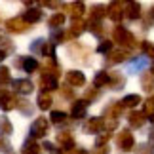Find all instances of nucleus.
Segmentation results:
<instances>
[{
	"label": "nucleus",
	"instance_id": "6e6552de",
	"mask_svg": "<svg viewBox=\"0 0 154 154\" xmlns=\"http://www.w3.org/2000/svg\"><path fill=\"white\" fill-rule=\"evenodd\" d=\"M101 128H103V118H99V116H91V118H88L86 124H84V133H99L101 131Z\"/></svg>",
	"mask_w": 154,
	"mask_h": 154
},
{
	"label": "nucleus",
	"instance_id": "7c9ffc66",
	"mask_svg": "<svg viewBox=\"0 0 154 154\" xmlns=\"http://www.w3.org/2000/svg\"><path fill=\"white\" fill-rule=\"evenodd\" d=\"M42 55H46L48 59H53V55H55V44L53 42H44V46H42Z\"/></svg>",
	"mask_w": 154,
	"mask_h": 154
},
{
	"label": "nucleus",
	"instance_id": "3c124183",
	"mask_svg": "<svg viewBox=\"0 0 154 154\" xmlns=\"http://www.w3.org/2000/svg\"><path fill=\"white\" fill-rule=\"evenodd\" d=\"M150 70H152V72H150V74H152V76H154V65H152V69H150Z\"/></svg>",
	"mask_w": 154,
	"mask_h": 154
},
{
	"label": "nucleus",
	"instance_id": "6e6d98bb",
	"mask_svg": "<svg viewBox=\"0 0 154 154\" xmlns=\"http://www.w3.org/2000/svg\"><path fill=\"white\" fill-rule=\"evenodd\" d=\"M8 154H14V152H8Z\"/></svg>",
	"mask_w": 154,
	"mask_h": 154
},
{
	"label": "nucleus",
	"instance_id": "6ab92c4d",
	"mask_svg": "<svg viewBox=\"0 0 154 154\" xmlns=\"http://www.w3.org/2000/svg\"><path fill=\"white\" fill-rule=\"evenodd\" d=\"M126 59H129V51L120 48L116 51H110L109 57H106V61H109V63H122V61H126Z\"/></svg>",
	"mask_w": 154,
	"mask_h": 154
},
{
	"label": "nucleus",
	"instance_id": "ddd939ff",
	"mask_svg": "<svg viewBox=\"0 0 154 154\" xmlns=\"http://www.w3.org/2000/svg\"><path fill=\"white\" fill-rule=\"evenodd\" d=\"M21 154H42V146L34 139H27L21 146Z\"/></svg>",
	"mask_w": 154,
	"mask_h": 154
},
{
	"label": "nucleus",
	"instance_id": "0eeeda50",
	"mask_svg": "<svg viewBox=\"0 0 154 154\" xmlns=\"http://www.w3.org/2000/svg\"><path fill=\"white\" fill-rule=\"evenodd\" d=\"M124 8H126V2H112L109 8H106V15H109L116 25H120V19L124 15Z\"/></svg>",
	"mask_w": 154,
	"mask_h": 154
},
{
	"label": "nucleus",
	"instance_id": "dca6fc26",
	"mask_svg": "<svg viewBox=\"0 0 154 154\" xmlns=\"http://www.w3.org/2000/svg\"><path fill=\"white\" fill-rule=\"evenodd\" d=\"M122 110H124V106H122V105H116V103H112V105H109V106L105 109L103 116L106 118V120H118V116L122 114Z\"/></svg>",
	"mask_w": 154,
	"mask_h": 154
},
{
	"label": "nucleus",
	"instance_id": "c85d7f7f",
	"mask_svg": "<svg viewBox=\"0 0 154 154\" xmlns=\"http://www.w3.org/2000/svg\"><path fill=\"white\" fill-rule=\"evenodd\" d=\"M48 25L51 29H59L61 25H65V14H53L48 19Z\"/></svg>",
	"mask_w": 154,
	"mask_h": 154
},
{
	"label": "nucleus",
	"instance_id": "a18cd8bd",
	"mask_svg": "<svg viewBox=\"0 0 154 154\" xmlns=\"http://www.w3.org/2000/svg\"><path fill=\"white\" fill-rule=\"evenodd\" d=\"M0 150H10V143L4 137H0Z\"/></svg>",
	"mask_w": 154,
	"mask_h": 154
},
{
	"label": "nucleus",
	"instance_id": "423d86ee",
	"mask_svg": "<svg viewBox=\"0 0 154 154\" xmlns=\"http://www.w3.org/2000/svg\"><path fill=\"white\" fill-rule=\"evenodd\" d=\"M65 80H67V86L70 88H80L86 84V74L82 72V70H69L67 74H65Z\"/></svg>",
	"mask_w": 154,
	"mask_h": 154
},
{
	"label": "nucleus",
	"instance_id": "5fc2aeb1",
	"mask_svg": "<svg viewBox=\"0 0 154 154\" xmlns=\"http://www.w3.org/2000/svg\"><path fill=\"white\" fill-rule=\"evenodd\" d=\"M0 42H2V36H0Z\"/></svg>",
	"mask_w": 154,
	"mask_h": 154
},
{
	"label": "nucleus",
	"instance_id": "4468645a",
	"mask_svg": "<svg viewBox=\"0 0 154 154\" xmlns=\"http://www.w3.org/2000/svg\"><path fill=\"white\" fill-rule=\"evenodd\" d=\"M40 88H42V91H51V90H55L57 88V78H53V76H50V74H42L40 76Z\"/></svg>",
	"mask_w": 154,
	"mask_h": 154
},
{
	"label": "nucleus",
	"instance_id": "603ef678",
	"mask_svg": "<svg viewBox=\"0 0 154 154\" xmlns=\"http://www.w3.org/2000/svg\"><path fill=\"white\" fill-rule=\"evenodd\" d=\"M150 139H152V141H154V133H152V135H150Z\"/></svg>",
	"mask_w": 154,
	"mask_h": 154
},
{
	"label": "nucleus",
	"instance_id": "8fccbe9b",
	"mask_svg": "<svg viewBox=\"0 0 154 154\" xmlns=\"http://www.w3.org/2000/svg\"><path fill=\"white\" fill-rule=\"evenodd\" d=\"M4 59H6V51H2V50H0V63H2Z\"/></svg>",
	"mask_w": 154,
	"mask_h": 154
},
{
	"label": "nucleus",
	"instance_id": "cd10ccee",
	"mask_svg": "<svg viewBox=\"0 0 154 154\" xmlns=\"http://www.w3.org/2000/svg\"><path fill=\"white\" fill-rule=\"evenodd\" d=\"M141 88H143L145 91H152L154 90V76L145 72L143 76H141Z\"/></svg>",
	"mask_w": 154,
	"mask_h": 154
},
{
	"label": "nucleus",
	"instance_id": "f8f14e48",
	"mask_svg": "<svg viewBox=\"0 0 154 154\" xmlns=\"http://www.w3.org/2000/svg\"><path fill=\"white\" fill-rule=\"evenodd\" d=\"M15 65L19 67L21 65V69L25 70V72H34V70L38 69V61L34 57H21V59H17Z\"/></svg>",
	"mask_w": 154,
	"mask_h": 154
},
{
	"label": "nucleus",
	"instance_id": "49530a36",
	"mask_svg": "<svg viewBox=\"0 0 154 154\" xmlns=\"http://www.w3.org/2000/svg\"><path fill=\"white\" fill-rule=\"evenodd\" d=\"M42 146H44V149H46V150H48V152H51V154H53V152H55V154H57V149H55V146H53L51 143H44Z\"/></svg>",
	"mask_w": 154,
	"mask_h": 154
},
{
	"label": "nucleus",
	"instance_id": "20e7f679",
	"mask_svg": "<svg viewBox=\"0 0 154 154\" xmlns=\"http://www.w3.org/2000/svg\"><path fill=\"white\" fill-rule=\"evenodd\" d=\"M6 29H8L10 32L21 34V32H27L29 29H31V25H29V23H25V19H23V17H11V19L6 21Z\"/></svg>",
	"mask_w": 154,
	"mask_h": 154
},
{
	"label": "nucleus",
	"instance_id": "a878e982",
	"mask_svg": "<svg viewBox=\"0 0 154 154\" xmlns=\"http://www.w3.org/2000/svg\"><path fill=\"white\" fill-rule=\"evenodd\" d=\"M109 86L116 88V90H120V88H124V82H126V78H124V74L120 72H109Z\"/></svg>",
	"mask_w": 154,
	"mask_h": 154
},
{
	"label": "nucleus",
	"instance_id": "5701e85b",
	"mask_svg": "<svg viewBox=\"0 0 154 154\" xmlns=\"http://www.w3.org/2000/svg\"><path fill=\"white\" fill-rule=\"evenodd\" d=\"M67 8H69V14L72 15L74 19H82V15H84V11H86V6L82 2H72V4H69Z\"/></svg>",
	"mask_w": 154,
	"mask_h": 154
},
{
	"label": "nucleus",
	"instance_id": "72a5a7b5",
	"mask_svg": "<svg viewBox=\"0 0 154 154\" xmlns=\"http://www.w3.org/2000/svg\"><path fill=\"white\" fill-rule=\"evenodd\" d=\"M112 40H101V42H99V46H97V51L99 53H110L112 51Z\"/></svg>",
	"mask_w": 154,
	"mask_h": 154
},
{
	"label": "nucleus",
	"instance_id": "c03bdc74",
	"mask_svg": "<svg viewBox=\"0 0 154 154\" xmlns=\"http://www.w3.org/2000/svg\"><path fill=\"white\" fill-rule=\"evenodd\" d=\"M95 97H97V90H88V91H86V97H84V99H86L88 103H90V99H95Z\"/></svg>",
	"mask_w": 154,
	"mask_h": 154
},
{
	"label": "nucleus",
	"instance_id": "9b49d317",
	"mask_svg": "<svg viewBox=\"0 0 154 154\" xmlns=\"http://www.w3.org/2000/svg\"><path fill=\"white\" fill-rule=\"evenodd\" d=\"M14 86H15V91H19L21 95H29V93L34 91V84L31 80H25V78L14 80Z\"/></svg>",
	"mask_w": 154,
	"mask_h": 154
},
{
	"label": "nucleus",
	"instance_id": "f257e3e1",
	"mask_svg": "<svg viewBox=\"0 0 154 154\" xmlns=\"http://www.w3.org/2000/svg\"><path fill=\"white\" fill-rule=\"evenodd\" d=\"M112 34H114V40L122 46V50H128V48L133 50V48H137V46H139L137 38H135V34L129 32L128 29L122 27V25H116L114 31H112Z\"/></svg>",
	"mask_w": 154,
	"mask_h": 154
},
{
	"label": "nucleus",
	"instance_id": "c9c22d12",
	"mask_svg": "<svg viewBox=\"0 0 154 154\" xmlns=\"http://www.w3.org/2000/svg\"><path fill=\"white\" fill-rule=\"evenodd\" d=\"M145 116H149V118H152L154 116V97H149L145 101V112H143Z\"/></svg>",
	"mask_w": 154,
	"mask_h": 154
},
{
	"label": "nucleus",
	"instance_id": "9d476101",
	"mask_svg": "<svg viewBox=\"0 0 154 154\" xmlns=\"http://www.w3.org/2000/svg\"><path fill=\"white\" fill-rule=\"evenodd\" d=\"M88 103L86 99H78V101L72 103V109H70V114H72V118H84L86 112H88Z\"/></svg>",
	"mask_w": 154,
	"mask_h": 154
},
{
	"label": "nucleus",
	"instance_id": "412c9836",
	"mask_svg": "<svg viewBox=\"0 0 154 154\" xmlns=\"http://www.w3.org/2000/svg\"><path fill=\"white\" fill-rule=\"evenodd\" d=\"M124 15H126L128 19H137V17L141 15V6H139V2H129V4H126Z\"/></svg>",
	"mask_w": 154,
	"mask_h": 154
},
{
	"label": "nucleus",
	"instance_id": "ea45409f",
	"mask_svg": "<svg viewBox=\"0 0 154 154\" xmlns=\"http://www.w3.org/2000/svg\"><path fill=\"white\" fill-rule=\"evenodd\" d=\"M103 126L106 128V133H110L112 129L118 128V120H103Z\"/></svg>",
	"mask_w": 154,
	"mask_h": 154
},
{
	"label": "nucleus",
	"instance_id": "bb28decb",
	"mask_svg": "<svg viewBox=\"0 0 154 154\" xmlns=\"http://www.w3.org/2000/svg\"><path fill=\"white\" fill-rule=\"evenodd\" d=\"M109 72L106 70H99L95 74V78H93V86L95 88H103V86H109Z\"/></svg>",
	"mask_w": 154,
	"mask_h": 154
},
{
	"label": "nucleus",
	"instance_id": "393cba45",
	"mask_svg": "<svg viewBox=\"0 0 154 154\" xmlns=\"http://www.w3.org/2000/svg\"><path fill=\"white\" fill-rule=\"evenodd\" d=\"M106 15V8L105 6H93V8L90 10V21H99L101 23V19Z\"/></svg>",
	"mask_w": 154,
	"mask_h": 154
},
{
	"label": "nucleus",
	"instance_id": "f3484780",
	"mask_svg": "<svg viewBox=\"0 0 154 154\" xmlns=\"http://www.w3.org/2000/svg\"><path fill=\"white\" fill-rule=\"evenodd\" d=\"M21 17L25 19V23L32 25V23H38L40 19H42V10H38V8H31V10H27Z\"/></svg>",
	"mask_w": 154,
	"mask_h": 154
},
{
	"label": "nucleus",
	"instance_id": "58836bf2",
	"mask_svg": "<svg viewBox=\"0 0 154 154\" xmlns=\"http://www.w3.org/2000/svg\"><path fill=\"white\" fill-rule=\"evenodd\" d=\"M141 48H143V51H145L149 57L154 59V44H150V42H143V44H141Z\"/></svg>",
	"mask_w": 154,
	"mask_h": 154
},
{
	"label": "nucleus",
	"instance_id": "de8ad7c7",
	"mask_svg": "<svg viewBox=\"0 0 154 154\" xmlns=\"http://www.w3.org/2000/svg\"><path fill=\"white\" fill-rule=\"evenodd\" d=\"M67 154H88V152H86L84 149H76V146H74V149H72V150H69Z\"/></svg>",
	"mask_w": 154,
	"mask_h": 154
},
{
	"label": "nucleus",
	"instance_id": "7ed1b4c3",
	"mask_svg": "<svg viewBox=\"0 0 154 154\" xmlns=\"http://www.w3.org/2000/svg\"><path fill=\"white\" fill-rule=\"evenodd\" d=\"M50 131V122L46 120L44 116L36 118L32 124H31V139H40V137H46V133Z\"/></svg>",
	"mask_w": 154,
	"mask_h": 154
},
{
	"label": "nucleus",
	"instance_id": "473e14b6",
	"mask_svg": "<svg viewBox=\"0 0 154 154\" xmlns=\"http://www.w3.org/2000/svg\"><path fill=\"white\" fill-rule=\"evenodd\" d=\"M86 29H90L95 36H101V34H103V23H99V21H90L86 25Z\"/></svg>",
	"mask_w": 154,
	"mask_h": 154
},
{
	"label": "nucleus",
	"instance_id": "37998d69",
	"mask_svg": "<svg viewBox=\"0 0 154 154\" xmlns=\"http://www.w3.org/2000/svg\"><path fill=\"white\" fill-rule=\"evenodd\" d=\"M61 93H63V97H67V99H72L74 95H72V90H70L69 86H65L63 90H61Z\"/></svg>",
	"mask_w": 154,
	"mask_h": 154
},
{
	"label": "nucleus",
	"instance_id": "09e8293b",
	"mask_svg": "<svg viewBox=\"0 0 154 154\" xmlns=\"http://www.w3.org/2000/svg\"><path fill=\"white\" fill-rule=\"evenodd\" d=\"M95 154H109V146H101V149H97Z\"/></svg>",
	"mask_w": 154,
	"mask_h": 154
},
{
	"label": "nucleus",
	"instance_id": "2eb2a0df",
	"mask_svg": "<svg viewBox=\"0 0 154 154\" xmlns=\"http://www.w3.org/2000/svg\"><path fill=\"white\" fill-rule=\"evenodd\" d=\"M42 74H50V76H53V78H57V76L61 74V69H59V65L55 63V59H48V61L44 63Z\"/></svg>",
	"mask_w": 154,
	"mask_h": 154
},
{
	"label": "nucleus",
	"instance_id": "f704fd0d",
	"mask_svg": "<svg viewBox=\"0 0 154 154\" xmlns=\"http://www.w3.org/2000/svg\"><path fill=\"white\" fill-rule=\"evenodd\" d=\"M51 122L53 124H65L67 122V114L61 112V110H53L51 112Z\"/></svg>",
	"mask_w": 154,
	"mask_h": 154
},
{
	"label": "nucleus",
	"instance_id": "864d4df0",
	"mask_svg": "<svg viewBox=\"0 0 154 154\" xmlns=\"http://www.w3.org/2000/svg\"><path fill=\"white\" fill-rule=\"evenodd\" d=\"M150 122H152V124H154V116H152V118H150Z\"/></svg>",
	"mask_w": 154,
	"mask_h": 154
},
{
	"label": "nucleus",
	"instance_id": "79ce46f5",
	"mask_svg": "<svg viewBox=\"0 0 154 154\" xmlns=\"http://www.w3.org/2000/svg\"><path fill=\"white\" fill-rule=\"evenodd\" d=\"M42 46H44V40L40 38V40H36V42L31 44V50H32V51H42Z\"/></svg>",
	"mask_w": 154,
	"mask_h": 154
},
{
	"label": "nucleus",
	"instance_id": "a19ab883",
	"mask_svg": "<svg viewBox=\"0 0 154 154\" xmlns=\"http://www.w3.org/2000/svg\"><path fill=\"white\" fill-rule=\"evenodd\" d=\"M135 154H152V146L150 145H141L139 149H135Z\"/></svg>",
	"mask_w": 154,
	"mask_h": 154
},
{
	"label": "nucleus",
	"instance_id": "2f4dec72",
	"mask_svg": "<svg viewBox=\"0 0 154 154\" xmlns=\"http://www.w3.org/2000/svg\"><path fill=\"white\" fill-rule=\"evenodd\" d=\"M11 82V74L8 67H0V86H8Z\"/></svg>",
	"mask_w": 154,
	"mask_h": 154
},
{
	"label": "nucleus",
	"instance_id": "f03ea898",
	"mask_svg": "<svg viewBox=\"0 0 154 154\" xmlns=\"http://www.w3.org/2000/svg\"><path fill=\"white\" fill-rule=\"evenodd\" d=\"M116 146L124 152H129L131 149H135V139H133V133L129 129H120L116 133Z\"/></svg>",
	"mask_w": 154,
	"mask_h": 154
},
{
	"label": "nucleus",
	"instance_id": "4be33fe9",
	"mask_svg": "<svg viewBox=\"0 0 154 154\" xmlns=\"http://www.w3.org/2000/svg\"><path fill=\"white\" fill-rule=\"evenodd\" d=\"M128 122H129L131 128H143L145 122H146V116L143 112H131V114L128 116Z\"/></svg>",
	"mask_w": 154,
	"mask_h": 154
},
{
	"label": "nucleus",
	"instance_id": "c756f323",
	"mask_svg": "<svg viewBox=\"0 0 154 154\" xmlns=\"http://www.w3.org/2000/svg\"><path fill=\"white\" fill-rule=\"evenodd\" d=\"M11 131H14V126H11L10 118L2 116V118H0V133H2V135H10Z\"/></svg>",
	"mask_w": 154,
	"mask_h": 154
},
{
	"label": "nucleus",
	"instance_id": "aec40b11",
	"mask_svg": "<svg viewBox=\"0 0 154 154\" xmlns=\"http://www.w3.org/2000/svg\"><path fill=\"white\" fill-rule=\"evenodd\" d=\"M86 31V23L82 21V19H72V23H70V29H69V36H80L82 32Z\"/></svg>",
	"mask_w": 154,
	"mask_h": 154
},
{
	"label": "nucleus",
	"instance_id": "4c0bfd02",
	"mask_svg": "<svg viewBox=\"0 0 154 154\" xmlns=\"http://www.w3.org/2000/svg\"><path fill=\"white\" fill-rule=\"evenodd\" d=\"M109 139H110V133H103V135H99L97 141H95V146H97V149H101V146H105L106 143H109Z\"/></svg>",
	"mask_w": 154,
	"mask_h": 154
},
{
	"label": "nucleus",
	"instance_id": "e433bc0d",
	"mask_svg": "<svg viewBox=\"0 0 154 154\" xmlns=\"http://www.w3.org/2000/svg\"><path fill=\"white\" fill-rule=\"evenodd\" d=\"M17 109H19L23 114H31L32 112V106L29 101H25V99H21V101H17Z\"/></svg>",
	"mask_w": 154,
	"mask_h": 154
},
{
	"label": "nucleus",
	"instance_id": "39448f33",
	"mask_svg": "<svg viewBox=\"0 0 154 154\" xmlns=\"http://www.w3.org/2000/svg\"><path fill=\"white\" fill-rule=\"evenodd\" d=\"M17 99L11 91H6V90H0V109L2 110H14V109H17Z\"/></svg>",
	"mask_w": 154,
	"mask_h": 154
},
{
	"label": "nucleus",
	"instance_id": "1a4fd4ad",
	"mask_svg": "<svg viewBox=\"0 0 154 154\" xmlns=\"http://www.w3.org/2000/svg\"><path fill=\"white\" fill-rule=\"evenodd\" d=\"M55 141H57V145L61 146V149H65V150H72L74 149V139H72V135H70V131H59Z\"/></svg>",
	"mask_w": 154,
	"mask_h": 154
},
{
	"label": "nucleus",
	"instance_id": "b1692460",
	"mask_svg": "<svg viewBox=\"0 0 154 154\" xmlns=\"http://www.w3.org/2000/svg\"><path fill=\"white\" fill-rule=\"evenodd\" d=\"M141 103V95H137V93H129V95H126L122 99V106L124 109H133V106H137Z\"/></svg>",
	"mask_w": 154,
	"mask_h": 154
},
{
	"label": "nucleus",
	"instance_id": "a211bd4d",
	"mask_svg": "<svg viewBox=\"0 0 154 154\" xmlns=\"http://www.w3.org/2000/svg\"><path fill=\"white\" fill-rule=\"evenodd\" d=\"M51 103H53V99L48 91H40L38 93V99H36V105H38V109L40 110H50L51 109Z\"/></svg>",
	"mask_w": 154,
	"mask_h": 154
}]
</instances>
